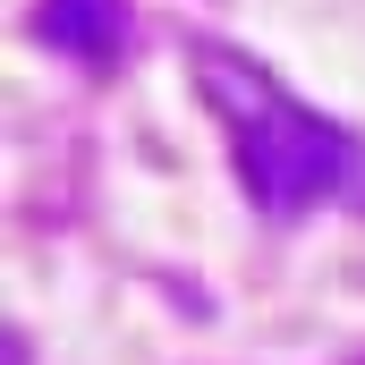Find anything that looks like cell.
<instances>
[{"label": "cell", "mask_w": 365, "mask_h": 365, "mask_svg": "<svg viewBox=\"0 0 365 365\" xmlns=\"http://www.w3.org/2000/svg\"><path fill=\"white\" fill-rule=\"evenodd\" d=\"M34 34L68 60H119L128 43V0H34Z\"/></svg>", "instance_id": "cell-2"}, {"label": "cell", "mask_w": 365, "mask_h": 365, "mask_svg": "<svg viewBox=\"0 0 365 365\" xmlns=\"http://www.w3.org/2000/svg\"><path fill=\"white\" fill-rule=\"evenodd\" d=\"M204 86L221 93V110H230V119H247V136H238V170H247V187H255V204H264V212H306L314 195H331V187H340L349 145H340L323 119H306L297 102H280L255 68L204 60Z\"/></svg>", "instance_id": "cell-1"}]
</instances>
